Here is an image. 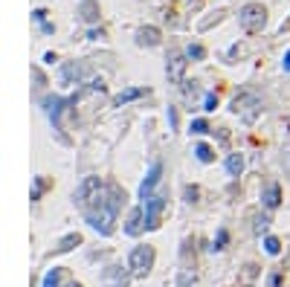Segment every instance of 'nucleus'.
Returning <instances> with one entry per match:
<instances>
[{"instance_id":"nucleus-9","label":"nucleus","mask_w":290,"mask_h":287,"mask_svg":"<svg viewBox=\"0 0 290 287\" xmlns=\"http://www.w3.org/2000/svg\"><path fill=\"white\" fill-rule=\"evenodd\" d=\"M160 177H163V162H151V169H148L145 180L139 183V198L142 200L151 198V192H154V186L160 183Z\"/></svg>"},{"instance_id":"nucleus-37","label":"nucleus","mask_w":290,"mask_h":287,"mask_svg":"<svg viewBox=\"0 0 290 287\" xmlns=\"http://www.w3.org/2000/svg\"><path fill=\"white\" fill-rule=\"evenodd\" d=\"M70 287H82V284H70Z\"/></svg>"},{"instance_id":"nucleus-13","label":"nucleus","mask_w":290,"mask_h":287,"mask_svg":"<svg viewBox=\"0 0 290 287\" xmlns=\"http://www.w3.org/2000/svg\"><path fill=\"white\" fill-rule=\"evenodd\" d=\"M142 96H148V87H128V90H122V93H116V96H113V105H116V108H122V105H128V102L142 99Z\"/></svg>"},{"instance_id":"nucleus-4","label":"nucleus","mask_w":290,"mask_h":287,"mask_svg":"<svg viewBox=\"0 0 290 287\" xmlns=\"http://www.w3.org/2000/svg\"><path fill=\"white\" fill-rule=\"evenodd\" d=\"M238 23L244 27V32H261L267 23V9L261 3H244L238 12Z\"/></svg>"},{"instance_id":"nucleus-18","label":"nucleus","mask_w":290,"mask_h":287,"mask_svg":"<svg viewBox=\"0 0 290 287\" xmlns=\"http://www.w3.org/2000/svg\"><path fill=\"white\" fill-rule=\"evenodd\" d=\"M227 171L232 174V177H238V174L244 171V157H241V154H229L227 157Z\"/></svg>"},{"instance_id":"nucleus-20","label":"nucleus","mask_w":290,"mask_h":287,"mask_svg":"<svg viewBox=\"0 0 290 287\" xmlns=\"http://www.w3.org/2000/svg\"><path fill=\"white\" fill-rule=\"evenodd\" d=\"M195 157H198L200 162H212V160H215V154H212V148H209L206 142H198V145H195Z\"/></svg>"},{"instance_id":"nucleus-32","label":"nucleus","mask_w":290,"mask_h":287,"mask_svg":"<svg viewBox=\"0 0 290 287\" xmlns=\"http://www.w3.org/2000/svg\"><path fill=\"white\" fill-rule=\"evenodd\" d=\"M90 90H99V93H105V81H102V79H93V81H90Z\"/></svg>"},{"instance_id":"nucleus-31","label":"nucleus","mask_w":290,"mask_h":287,"mask_svg":"<svg viewBox=\"0 0 290 287\" xmlns=\"http://www.w3.org/2000/svg\"><path fill=\"white\" fill-rule=\"evenodd\" d=\"M281 284V273H270V278H267V287H279Z\"/></svg>"},{"instance_id":"nucleus-35","label":"nucleus","mask_w":290,"mask_h":287,"mask_svg":"<svg viewBox=\"0 0 290 287\" xmlns=\"http://www.w3.org/2000/svg\"><path fill=\"white\" fill-rule=\"evenodd\" d=\"M41 29H44L46 35H53V29H55V27H53V23H46V20H44V23H41Z\"/></svg>"},{"instance_id":"nucleus-28","label":"nucleus","mask_w":290,"mask_h":287,"mask_svg":"<svg viewBox=\"0 0 290 287\" xmlns=\"http://www.w3.org/2000/svg\"><path fill=\"white\" fill-rule=\"evenodd\" d=\"M267 226H270V218H267V215H258V218H255V226H253V229L261 235V232H267Z\"/></svg>"},{"instance_id":"nucleus-25","label":"nucleus","mask_w":290,"mask_h":287,"mask_svg":"<svg viewBox=\"0 0 290 287\" xmlns=\"http://www.w3.org/2000/svg\"><path fill=\"white\" fill-rule=\"evenodd\" d=\"M186 55H189V58H195V61H203V58H206V50H203L200 44H191L189 50H186Z\"/></svg>"},{"instance_id":"nucleus-7","label":"nucleus","mask_w":290,"mask_h":287,"mask_svg":"<svg viewBox=\"0 0 290 287\" xmlns=\"http://www.w3.org/2000/svg\"><path fill=\"white\" fill-rule=\"evenodd\" d=\"M142 206H145V229H157L160 215L165 212V195H151L148 200H142Z\"/></svg>"},{"instance_id":"nucleus-34","label":"nucleus","mask_w":290,"mask_h":287,"mask_svg":"<svg viewBox=\"0 0 290 287\" xmlns=\"http://www.w3.org/2000/svg\"><path fill=\"white\" fill-rule=\"evenodd\" d=\"M102 35H105L102 29H90V32H87V38H93V41H96V38H102Z\"/></svg>"},{"instance_id":"nucleus-27","label":"nucleus","mask_w":290,"mask_h":287,"mask_svg":"<svg viewBox=\"0 0 290 287\" xmlns=\"http://www.w3.org/2000/svg\"><path fill=\"white\" fill-rule=\"evenodd\" d=\"M195 284V273L191 270H180V281H177V287H189Z\"/></svg>"},{"instance_id":"nucleus-15","label":"nucleus","mask_w":290,"mask_h":287,"mask_svg":"<svg viewBox=\"0 0 290 287\" xmlns=\"http://www.w3.org/2000/svg\"><path fill=\"white\" fill-rule=\"evenodd\" d=\"M136 44L139 46H157L160 44V29L157 27H142L136 32Z\"/></svg>"},{"instance_id":"nucleus-2","label":"nucleus","mask_w":290,"mask_h":287,"mask_svg":"<svg viewBox=\"0 0 290 287\" xmlns=\"http://www.w3.org/2000/svg\"><path fill=\"white\" fill-rule=\"evenodd\" d=\"M102 192H105V183H102V177H96V174H90V177H84L82 183H79V188L72 192V203L82 209L93 206L96 200L102 198Z\"/></svg>"},{"instance_id":"nucleus-17","label":"nucleus","mask_w":290,"mask_h":287,"mask_svg":"<svg viewBox=\"0 0 290 287\" xmlns=\"http://www.w3.org/2000/svg\"><path fill=\"white\" fill-rule=\"evenodd\" d=\"M79 244H82V235H79V232H70V235H64L61 241L55 244V252H70L72 247H79Z\"/></svg>"},{"instance_id":"nucleus-8","label":"nucleus","mask_w":290,"mask_h":287,"mask_svg":"<svg viewBox=\"0 0 290 287\" xmlns=\"http://www.w3.org/2000/svg\"><path fill=\"white\" fill-rule=\"evenodd\" d=\"M186 58L189 55H183V53H168V58H165V76H168V81L172 84H183V73H186Z\"/></svg>"},{"instance_id":"nucleus-29","label":"nucleus","mask_w":290,"mask_h":287,"mask_svg":"<svg viewBox=\"0 0 290 287\" xmlns=\"http://www.w3.org/2000/svg\"><path fill=\"white\" fill-rule=\"evenodd\" d=\"M215 108H218V93H206V99H203V110L212 113Z\"/></svg>"},{"instance_id":"nucleus-10","label":"nucleus","mask_w":290,"mask_h":287,"mask_svg":"<svg viewBox=\"0 0 290 287\" xmlns=\"http://www.w3.org/2000/svg\"><path fill=\"white\" fill-rule=\"evenodd\" d=\"M142 229H145V206H134L131 215H128V221H125V235L136 238Z\"/></svg>"},{"instance_id":"nucleus-6","label":"nucleus","mask_w":290,"mask_h":287,"mask_svg":"<svg viewBox=\"0 0 290 287\" xmlns=\"http://www.w3.org/2000/svg\"><path fill=\"white\" fill-rule=\"evenodd\" d=\"M76 99H79V93L70 96V99H61V96H46L44 99V113L50 116V122H53L55 131H61V113L70 108V105H76Z\"/></svg>"},{"instance_id":"nucleus-26","label":"nucleus","mask_w":290,"mask_h":287,"mask_svg":"<svg viewBox=\"0 0 290 287\" xmlns=\"http://www.w3.org/2000/svg\"><path fill=\"white\" fill-rule=\"evenodd\" d=\"M183 198H186V203H198L200 188L198 186H186V188H183Z\"/></svg>"},{"instance_id":"nucleus-11","label":"nucleus","mask_w":290,"mask_h":287,"mask_svg":"<svg viewBox=\"0 0 290 287\" xmlns=\"http://www.w3.org/2000/svg\"><path fill=\"white\" fill-rule=\"evenodd\" d=\"M87 73H90V67H87L84 61H67V64L61 67L64 81H76V84H79V81H82L84 76H87Z\"/></svg>"},{"instance_id":"nucleus-21","label":"nucleus","mask_w":290,"mask_h":287,"mask_svg":"<svg viewBox=\"0 0 290 287\" xmlns=\"http://www.w3.org/2000/svg\"><path fill=\"white\" fill-rule=\"evenodd\" d=\"M46 186H50L46 177H35V180H32V195H29V200H41V195H44Z\"/></svg>"},{"instance_id":"nucleus-12","label":"nucleus","mask_w":290,"mask_h":287,"mask_svg":"<svg viewBox=\"0 0 290 287\" xmlns=\"http://www.w3.org/2000/svg\"><path fill=\"white\" fill-rule=\"evenodd\" d=\"M99 3L96 0H82L79 3V18L84 20V23H99Z\"/></svg>"},{"instance_id":"nucleus-22","label":"nucleus","mask_w":290,"mask_h":287,"mask_svg":"<svg viewBox=\"0 0 290 287\" xmlns=\"http://www.w3.org/2000/svg\"><path fill=\"white\" fill-rule=\"evenodd\" d=\"M227 244H229V232L224 229V226H221V229H218V235H215V244H212V250L221 252L224 247H227Z\"/></svg>"},{"instance_id":"nucleus-5","label":"nucleus","mask_w":290,"mask_h":287,"mask_svg":"<svg viewBox=\"0 0 290 287\" xmlns=\"http://www.w3.org/2000/svg\"><path fill=\"white\" fill-rule=\"evenodd\" d=\"M232 113H235V116H241L244 122H255V119H258V113H261V102H258V96H255V93L244 90V93H238L235 99H232Z\"/></svg>"},{"instance_id":"nucleus-19","label":"nucleus","mask_w":290,"mask_h":287,"mask_svg":"<svg viewBox=\"0 0 290 287\" xmlns=\"http://www.w3.org/2000/svg\"><path fill=\"white\" fill-rule=\"evenodd\" d=\"M105 281H108V284L119 281V284L125 287V281H128V273H122V267H108V270H105Z\"/></svg>"},{"instance_id":"nucleus-36","label":"nucleus","mask_w":290,"mask_h":287,"mask_svg":"<svg viewBox=\"0 0 290 287\" xmlns=\"http://www.w3.org/2000/svg\"><path fill=\"white\" fill-rule=\"evenodd\" d=\"M281 67H284V70L290 73V50H287V55H284V61H281Z\"/></svg>"},{"instance_id":"nucleus-30","label":"nucleus","mask_w":290,"mask_h":287,"mask_svg":"<svg viewBox=\"0 0 290 287\" xmlns=\"http://www.w3.org/2000/svg\"><path fill=\"white\" fill-rule=\"evenodd\" d=\"M177 122H180V116H177V108H172V105H168V125H172V131H177Z\"/></svg>"},{"instance_id":"nucleus-24","label":"nucleus","mask_w":290,"mask_h":287,"mask_svg":"<svg viewBox=\"0 0 290 287\" xmlns=\"http://www.w3.org/2000/svg\"><path fill=\"white\" fill-rule=\"evenodd\" d=\"M189 131H191V134H209V122H206V119H191Z\"/></svg>"},{"instance_id":"nucleus-3","label":"nucleus","mask_w":290,"mask_h":287,"mask_svg":"<svg viewBox=\"0 0 290 287\" xmlns=\"http://www.w3.org/2000/svg\"><path fill=\"white\" fill-rule=\"evenodd\" d=\"M154 258H157L154 247H151V244H139V247H134V250H131L128 270H131L134 276H148V273H151V267H154Z\"/></svg>"},{"instance_id":"nucleus-1","label":"nucleus","mask_w":290,"mask_h":287,"mask_svg":"<svg viewBox=\"0 0 290 287\" xmlns=\"http://www.w3.org/2000/svg\"><path fill=\"white\" fill-rule=\"evenodd\" d=\"M125 203V192L116 186V183H108L105 192H102V198L93 203V206L84 209V221L96 229L99 235H113V224H116V215L119 209Z\"/></svg>"},{"instance_id":"nucleus-23","label":"nucleus","mask_w":290,"mask_h":287,"mask_svg":"<svg viewBox=\"0 0 290 287\" xmlns=\"http://www.w3.org/2000/svg\"><path fill=\"white\" fill-rule=\"evenodd\" d=\"M264 250L270 252V255H279V252H281V241H279V238H273V235H267V238H264Z\"/></svg>"},{"instance_id":"nucleus-16","label":"nucleus","mask_w":290,"mask_h":287,"mask_svg":"<svg viewBox=\"0 0 290 287\" xmlns=\"http://www.w3.org/2000/svg\"><path fill=\"white\" fill-rule=\"evenodd\" d=\"M64 278H67V270H64V267H53V270H46L44 284H41V287H61Z\"/></svg>"},{"instance_id":"nucleus-33","label":"nucleus","mask_w":290,"mask_h":287,"mask_svg":"<svg viewBox=\"0 0 290 287\" xmlns=\"http://www.w3.org/2000/svg\"><path fill=\"white\" fill-rule=\"evenodd\" d=\"M32 18H35L38 23H44V18H46V12H44V9H35V12H32Z\"/></svg>"},{"instance_id":"nucleus-14","label":"nucleus","mask_w":290,"mask_h":287,"mask_svg":"<svg viewBox=\"0 0 290 287\" xmlns=\"http://www.w3.org/2000/svg\"><path fill=\"white\" fill-rule=\"evenodd\" d=\"M261 203H264V209H276L281 203V188H279V183H270V186H264V192H261Z\"/></svg>"}]
</instances>
